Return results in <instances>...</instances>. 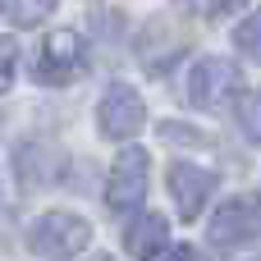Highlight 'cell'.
<instances>
[{
	"mask_svg": "<svg viewBox=\"0 0 261 261\" xmlns=\"http://www.w3.org/2000/svg\"><path fill=\"white\" fill-rule=\"evenodd\" d=\"M142 119H147L142 96H138L128 83H110L106 96H101V106H96L101 133H106V138H133V133L142 128Z\"/></svg>",
	"mask_w": 261,
	"mask_h": 261,
	"instance_id": "8992f818",
	"label": "cell"
},
{
	"mask_svg": "<svg viewBox=\"0 0 261 261\" xmlns=\"http://www.w3.org/2000/svg\"><path fill=\"white\" fill-rule=\"evenodd\" d=\"M202 5H206V14H229L239 0H202Z\"/></svg>",
	"mask_w": 261,
	"mask_h": 261,
	"instance_id": "9a60e30c",
	"label": "cell"
},
{
	"mask_svg": "<svg viewBox=\"0 0 261 261\" xmlns=\"http://www.w3.org/2000/svg\"><path fill=\"white\" fill-rule=\"evenodd\" d=\"M170 193H174V206L184 220H197L206 197L216 193V174L211 170H197V165H170Z\"/></svg>",
	"mask_w": 261,
	"mask_h": 261,
	"instance_id": "52a82bcc",
	"label": "cell"
},
{
	"mask_svg": "<svg viewBox=\"0 0 261 261\" xmlns=\"http://www.w3.org/2000/svg\"><path fill=\"white\" fill-rule=\"evenodd\" d=\"M78 69H83V37L69 32V28L50 32V37L41 41V55H37V83L64 87V83L78 78Z\"/></svg>",
	"mask_w": 261,
	"mask_h": 261,
	"instance_id": "5b68a950",
	"label": "cell"
},
{
	"mask_svg": "<svg viewBox=\"0 0 261 261\" xmlns=\"http://www.w3.org/2000/svg\"><path fill=\"white\" fill-rule=\"evenodd\" d=\"M234 46H239L243 55L261 60V9H257V14H248V18L234 28Z\"/></svg>",
	"mask_w": 261,
	"mask_h": 261,
	"instance_id": "8fae6325",
	"label": "cell"
},
{
	"mask_svg": "<svg viewBox=\"0 0 261 261\" xmlns=\"http://www.w3.org/2000/svg\"><path fill=\"white\" fill-rule=\"evenodd\" d=\"M55 5H60V0H5V18H9L14 28H37L41 18H50Z\"/></svg>",
	"mask_w": 261,
	"mask_h": 261,
	"instance_id": "9c48e42d",
	"label": "cell"
},
{
	"mask_svg": "<svg viewBox=\"0 0 261 261\" xmlns=\"http://www.w3.org/2000/svg\"><path fill=\"white\" fill-rule=\"evenodd\" d=\"M161 138H165V142H188V147H193V142H202V133H193L188 124H174V119H165V124H161Z\"/></svg>",
	"mask_w": 261,
	"mask_h": 261,
	"instance_id": "4fadbf2b",
	"label": "cell"
},
{
	"mask_svg": "<svg viewBox=\"0 0 261 261\" xmlns=\"http://www.w3.org/2000/svg\"><path fill=\"white\" fill-rule=\"evenodd\" d=\"M206 239H211L220 252H234V248H243V243H261V193H248V197L225 202V206L211 216Z\"/></svg>",
	"mask_w": 261,
	"mask_h": 261,
	"instance_id": "7a4b0ae2",
	"label": "cell"
},
{
	"mask_svg": "<svg viewBox=\"0 0 261 261\" xmlns=\"http://www.w3.org/2000/svg\"><path fill=\"white\" fill-rule=\"evenodd\" d=\"M239 87H243V69L225 55H206V60H197V69L188 78V101L197 110H220Z\"/></svg>",
	"mask_w": 261,
	"mask_h": 261,
	"instance_id": "3957f363",
	"label": "cell"
},
{
	"mask_svg": "<svg viewBox=\"0 0 261 261\" xmlns=\"http://www.w3.org/2000/svg\"><path fill=\"white\" fill-rule=\"evenodd\" d=\"M124 248L133 252V261H156L170 248V225H165V216H156V211L133 216V225L124 229Z\"/></svg>",
	"mask_w": 261,
	"mask_h": 261,
	"instance_id": "ba28073f",
	"label": "cell"
},
{
	"mask_svg": "<svg viewBox=\"0 0 261 261\" xmlns=\"http://www.w3.org/2000/svg\"><path fill=\"white\" fill-rule=\"evenodd\" d=\"M165 261H206V257H202L197 248H188V243H174V248H170V257H165Z\"/></svg>",
	"mask_w": 261,
	"mask_h": 261,
	"instance_id": "5bb4252c",
	"label": "cell"
},
{
	"mask_svg": "<svg viewBox=\"0 0 261 261\" xmlns=\"http://www.w3.org/2000/svg\"><path fill=\"white\" fill-rule=\"evenodd\" d=\"M14 64H18V46L14 37H0V92L14 83Z\"/></svg>",
	"mask_w": 261,
	"mask_h": 261,
	"instance_id": "7c38bea8",
	"label": "cell"
},
{
	"mask_svg": "<svg viewBox=\"0 0 261 261\" xmlns=\"http://www.w3.org/2000/svg\"><path fill=\"white\" fill-rule=\"evenodd\" d=\"M92 261H115V257H106V252H96V257H92Z\"/></svg>",
	"mask_w": 261,
	"mask_h": 261,
	"instance_id": "2e32d148",
	"label": "cell"
},
{
	"mask_svg": "<svg viewBox=\"0 0 261 261\" xmlns=\"http://www.w3.org/2000/svg\"><path fill=\"white\" fill-rule=\"evenodd\" d=\"M239 128H243L248 142H257V147H261V87H257V92H248V96L239 101Z\"/></svg>",
	"mask_w": 261,
	"mask_h": 261,
	"instance_id": "30bf717a",
	"label": "cell"
},
{
	"mask_svg": "<svg viewBox=\"0 0 261 261\" xmlns=\"http://www.w3.org/2000/svg\"><path fill=\"white\" fill-rule=\"evenodd\" d=\"M147 197V151L142 147H124L110 165V184H106V206L110 211H138Z\"/></svg>",
	"mask_w": 261,
	"mask_h": 261,
	"instance_id": "277c9868",
	"label": "cell"
},
{
	"mask_svg": "<svg viewBox=\"0 0 261 261\" xmlns=\"http://www.w3.org/2000/svg\"><path fill=\"white\" fill-rule=\"evenodd\" d=\"M87 243H92V225L83 216H73V211H46L28 229V248L46 261H69V257H78Z\"/></svg>",
	"mask_w": 261,
	"mask_h": 261,
	"instance_id": "6da1fadb",
	"label": "cell"
}]
</instances>
